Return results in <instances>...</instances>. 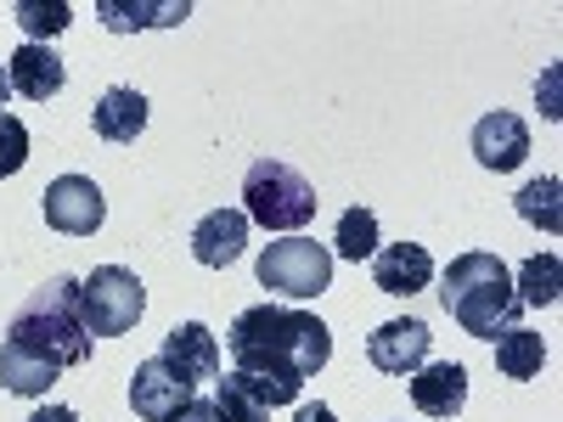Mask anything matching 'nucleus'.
<instances>
[{
  "label": "nucleus",
  "instance_id": "nucleus-20",
  "mask_svg": "<svg viewBox=\"0 0 563 422\" xmlns=\"http://www.w3.org/2000/svg\"><path fill=\"white\" fill-rule=\"evenodd\" d=\"M512 293H519V304H530V310H552L558 293H563V265H558V254H530V259L519 265V276H512Z\"/></svg>",
  "mask_w": 563,
  "mask_h": 422
},
{
  "label": "nucleus",
  "instance_id": "nucleus-8",
  "mask_svg": "<svg viewBox=\"0 0 563 422\" xmlns=\"http://www.w3.org/2000/svg\"><path fill=\"white\" fill-rule=\"evenodd\" d=\"M429 349H434V333H429V321H417V315H395L378 333H366V360L378 371H389V378H411V371L429 360Z\"/></svg>",
  "mask_w": 563,
  "mask_h": 422
},
{
  "label": "nucleus",
  "instance_id": "nucleus-7",
  "mask_svg": "<svg viewBox=\"0 0 563 422\" xmlns=\"http://www.w3.org/2000/svg\"><path fill=\"white\" fill-rule=\"evenodd\" d=\"M40 209H45V225L63 231V237H90V231H102V220H108V198L90 175H57L45 186Z\"/></svg>",
  "mask_w": 563,
  "mask_h": 422
},
{
  "label": "nucleus",
  "instance_id": "nucleus-11",
  "mask_svg": "<svg viewBox=\"0 0 563 422\" xmlns=\"http://www.w3.org/2000/svg\"><path fill=\"white\" fill-rule=\"evenodd\" d=\"M474 158L485 164V169H496V175H507V169H519L525 158H530V130H525V119L519 113H485L479 124H474Z\"/></svg>",
  "mask_w": 563,
  "mask_h": 422
},
{
  "label": "nucleus",
  "instance_id": "nucleus-26",
  "mask_svg": "<svg viewBox=\"0 0 563 422\" xmlns=\"http://www.w3.org/2000/svg\"><path fill=\"white\" fill-rule=\"evenodd\" d=\"M169 422H220V406H214V400H198V395H192V400H186V406H180V411H175Z\"/></svg>",
  "mask_w": 563,
  "mask_h": 422
},
{
  "label": "nucleus",
  "instance_id": "nucleus-13",
  "mask_svg": "<svg viewBox=\"0 0 563 422\" xmlns=\"http://www.w3.org/2000/svg\"><path fill=\"white\" fill-rule=\"evenodd\" d=\"M411 406H417L422 417L451 422V417L467 406V371H462L456 360H422V366L411 371Z\"/></svg>",
  "mask_w": 563,
  "mask_h": 422
},
{
  "label": "nucleus",
  "instance_id": "nucleus-15",
  "mask_svg": "<svg viewBox=\"0 0 563 422\" xmlns=\"http://www.w3.org/2000/svg\"><path fill=\"white\" fill-rule=\"evenodd\" d=\"M7 79L23 102H52L57 90L68 85V68L52 45H18V57L7 63Z\"/></svg>",
  "mask_w": 563,
  "mask_h": 422
},
{
  "label": "nucleus",
  "instance_id": "nucleus-10",
  "mask_svg": "<svg viewBox=\"0 0 563 422\" xmlns=\"http://www.w3.org/2000/svg\"><path fill=\"white\" fill-rule=\"evenodd\" d=\"M372 281H378V293L389 299H411L434 281V254L422 243H389L372 254Z\"/></svg>",
  "mask_w": 563,
  "mask_h": 422
},
{
  "label": "nucleus",
  "instance_id": "nucleus-14",
  "mask_svg": "<svg viewBox=\"0 0 563 422\" xmlns=\"http://www.w3.org/2000/svg\"><path fill=\"white\" fill-rule=\"evenodd\" d=\"M186 384H203V378H220V344L203 321H180L164 333V349H158Z\"/></svg>",
  "mask_w": 563,
  "mask_h": 422
},
{
  "label": "nucleus",
  "instance_id": "nucleus-27",
  "mask_svg": "<svg viewBox=\"0 0 563 422\" xmlns=\"http://www.w3.org/2000/svg\"><path fill=\"white\" fill-rule=\"evenodd\" d=\"M29 422H79V411L74 406H40Z\"/></svg>",
  "mask_w": 563,
  "mask_h": 422
},
{
  "label": "nucleus",
  "instance_id": "nucleus-9",
  "mask_svg": "<svg viewBox=\"0 0 563 422\" xmlns=\"http://www.w3.org/2000/svg\"><path fill=\"white\" fill-rule=\"evenodd\" d=\"M192 389H198V384H186L164 355H153V360L135 366V378H130V406H135L141 422H169L186 400H192Z\"/></svg>",
  "mask_w": 563,
  "mask_h": 422
},
{
  "label": "nucleus",
  "instance_id": "nucleus-24",
  "mask_svg": "<svg viewBox=\"0 0 563 422\" xmlns=\"http://www.w3.org/2000/svg\"><path fill=\"white\" fill-rule=\"evenodd\" d=\"M220 422H271V406H260L243 384H238V371L231 378H220Z\"/></svg>",
  "mask_w": 563,
  "mask_h": 422
},
{
  "label": "nucleus",
  "instance_id": "nucleus-28",
  "mask_svg": "<svg viewBox=\"0 0 563 422\" xmlns=\"http://www.w3.org/2000/svg\"><path fill=\"white\" fill-rule=\"evenodd\" d=\"M294 422H339V417H333V406H321V400H316V406H299Z\"/></svg>",
  "mask_w": 563,
  "mask_h": 422
},
{
  "label": "nucleus",
  "instance_id": "nucleus-29",
  "mask_svg": "<svg viewBox=\"0 0 563 422\" xmlns=\"http://www.w3.org/2000/svg\"><path fill=\"white\" fill-rule=\"evenodd\" d=\"M7 102H12V79H7V68H0V113H7Z\"/></svg>",
  "mask_w": 563,
  "mask_h": 422
},
{
  "label": "nucleus",
  "instance_id": "nucleus-17",
  "mask_svg": "<svg viewBox=\"0 0 563 422\" xmlns=\"http://www.w3.org/2000/svg\"><path fill=\"white\" fill-rule=\"evenodd\" d=\"M90 124H97V135L113 141V147H130V141L147 130V97H141L135 85H113V90H102Z\"/></svg>",
  "mask_w": 563,
  "mask_h": 422
},
{
  "label": "nucleus",
  "instance_id": "nucleus-21",
  "mask_svg": "<svg viewBox=\"0 0 563 422\" xmlns=\"http://www.w3.org/2000/svg\"><path fill=\"white\" fill-rule=\"evenodd\" d=\"M563 180L558 175H541V180H525L519 186V198H512V209H519L536 231H547V237H558L563 231Z\"/></svg>",
  "mask_w": 563,
  "mask_h": 422
},
{
  "label": "nucleus",
  "instance_id": "nucleus-16",
  "mask_svg": "<svg viewBox=\"0 0 563 422\" xmlns=\"http://www.w3.org/2000/svg\"><path fill=\"white\" fill-rule=\"evenodd\" d=\"M97 18L113 34H135V29H180L192 18V0H97Z\"/></svg>",
  "mask_w": 563,
  "mask_h": 422
},
{
  "label": "nucleus",
  "instance_id": "nucleus-6",
  "mask_svg": "<svg viewBox=\"0 0 563 422\" xmlns=\"http://www.w3.org/2000/svg\"><path fill=\"white\" fill-rule=\"evenodd\" d=\"M260 288L282 293V299H321L333 288V248H321L310 237H282V243H265L260 254Z\"/></svg>",
  "mask_w": 563,
  "mask_h": 422
},
{
  "label": "nucleus",
  "instance_id": "nucleus-23",
  "mask_svg": "<svg viewBox=\"0 0 563 422\" xmlns=\"http://www.w3.org/2000/svg\"><path fill=\"white\" fill-rule=\"evenodd\" d=\"M12 18L23 23L29 45H45L52 34H63V29L74 23V7H68V0H18Z\"/></svg>",
  "mask_w": 563,
  "mask_h": 422
},
{
  "label": "nucleus",
  "instance_id": "nucleus-4",
  "mask_svg": "<svg viewBox=\"0 0 563 422\" xmlns=\"http://www.w3.org/2000/svg\"><path fill=\"white\" fill-rule=\"evenodd\" d=\"M316 186L282 158H254L249 175H243V214L249 225H265V231H288V237H299V231L316 220Z\"/></svg>",
  "mask_w": 563,
  "mask_h": 422
},
{
  "label": "nucleus",
  "instance_id": "nucleus-12",
  "mask_svg": "<svg viewBox=\"0 0 563 422\" xmlns=\"http://www.w3.org/2000/svg\"><path fill=\"white\" fill-rule=\"evenodd\" d=\"M243 248H249V214L243 209H214L192 225V259L209 265V270L238 265Z\"/></svg>",
  "mask_w": 563,
  "mask_h": 422
},
{
  "label": "nucleus",
  "instance_id": "nucleus-5",
  "mask_svg": "<svg viewBox=\"0 0 563 422\" xmlns=\"http://www.w3.org/2000/svg\"><path fill=\"white\" fill-rule=\"evenodd\" d=\"M141 310H147V288H141V276L124 270V265H97L79 281V315L90 326V338L135 333Z\"/></svg>",
  "mask_w": 563,
  "mask_h": 422
},
{
  "label": "nucleus",
  "instance_id": "nucleus-25",
  "mask_svg": "<svg viewBox=\"0 0 563 422\" xmlns=\"http://www.w3.org/2000/svg\"><path fill=\"white\" fill-rule=\"evenodd\" d=\"M29 164V124L18 113H0V180H12Z\"/></svg>",
  "mask_w": 563,
  "mask_h": 422
},
{
  "label": "nucleus",
  "instance_id": "nucleus-2",
  "mask_svg": "<svg viewBox=\"0 0 563 422\" xmlns=\"http://www.w3.org/2000/svg\"><path fill=\"white\" fill-rule=\"evenodd\" d=\"M440 304L467 338H501L519 326V293H512V270L496 254H456L440 276Z\"/></svg>",
  "mask_w": 563,
  "mask_h": 422
},
{
  "label": "nucleus",
  "instance_id": "nucleus-18",
  "mask_svg": "<svg viewBox=\"0 0 563 422\" xmlns=\"http://www.w3.org/2000/svg\"><path fill=\"white\" fill-rule=\"evenodd\" d=\"M63 378V371L52 360H40L18 344H0V389L18 395V400H45V389H52Z\"/></svg>",
  "mask_w": 563,
  "mask_h": 422
},
{
  "label": "nucleus",
  "instance_id": "nucleus-22",
  "mask_svg": "<svg viewBox=\"0 0 563 422\" xmlns=\"http://www.w3.org/2000/svg\"><path fill=\"white\" fill-rule=\"evenodd\" d=\"M372 254H378V214H372V209H344L339 225H333V259L361 265Z\"/></svg>",
  "mask_w": 563,
  "mask_h": 422
},
{
  "label": "nucleus",
  "instance_id": "nucleus-19",
  "mask_svg": "<svg viewBox=\"0 0 563 422\" xmlns=\"http://www.w3.org/2000/svg\"><path fill=\"white\" fill-rule=\"evenodd\" d=\"M496 366H501V378H512V384L541 378V366H547L541 333H530V326H507V333L496 338Z\"/></svg>",
  "mask_w": 563,
  "mask_h": 422
},
{
  "label": "nucleus",
  "instance_id": "nucleus-1",
  "mask_svg": "<svg viewBox=\"0 0 563 422\" xmlns=\"http://www.w3.org/2000/svg\"><path fill=\"white\" fill-rule=\"evenodd\" d=\"M231 360L238 371H260V378H316L333 360V333L321 315L282 310V304H254L231 321Z\"/></svg>",
  "mask_w": 563,
  "mask_h": 422
},
{
  "label": "nucleus",
  "instance_id": "nucleus-3",
  "mask_svg": "<svg viewBox=\"0 0 563 422\" xmlns=\"http://www.w3.org/2000/svg\"><path fill=\"white\" fill-rule=\"evenodd\" d=\"M7 344L40 355V360H52L57 371H74L90 360V326L79 315V281L74 276H52L45 288H34L12 326H7Z\"/></svg>",
  "mask_w": 563,
  "mask_h": 422
}]
</instances>
